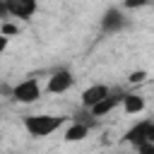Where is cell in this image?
Wrapping results in <instances>:
<instances>
[{"label":"cell","instance_id":"cell-1","mask_svg":"<svg viewBox=\"0 0 154 154\" xmlns=\"http://www.w3.org/2000/svg\"><path fill=\"white\" fill-rule=\"evenodd\" d=\"M65 123L63 116H48V113H41V116H26L24 118V130L31 135V137H48L53 135L60 125Z\"/></svg>","mask_w":154,"mask_h":154},{"label":"cell","instance_id":"cell-2","mask_svg":"<svg viewBox=\"0 0 154 154\" xmlns=\"http://www.w3.org/2000/svg\"><path fill=\"white\" fill-rule=\"evenodd\" d=\"M10 96H12L14 101H19V103H34V101H38V99H41V84H38V79H36V77L22 79L19 84H14V87H12Z\"/></svg>","mask_w":154,"mask_h":154},{"label":"cell","instance_id":"cell-3","mask_svg":"<svg viewBox=\"0 0 154 154\" xmlns=\"http://www.w3.org/2000/svg\"><path fill=\"white\" fill-rule=\"evenodd\" d=\"M125 24H128V19H125V14H123L120 7H108V10L103 12V17H101V29H103L106 34H116V31H120Z\"/></svg>","mask_w":154,"mask_h":154},{"label":"cell","instance_id":"cell-4","mask_svg":"<svg viewBox=\"0 0 154 154\" xmlns=\"http://www.w3.org/2000/svg\"><path fill=\"white\" fill-rule=\"evenodd\" d=\"M5 5L10 17H17V19H29L38 10V0H5Z\"/></svg>","mask_w":154,"mask_h":154},{"label":"cell","instance_id":"cell-5","mask_svg":"<svg viewBox=\"0 0 154 154\" xmlns=\"http://www.w3.org/2000/svg\"><path fill=\"white\" fill-rule=\"evenodd\" d=\"M72 82H75V77H72V72L70 70H55L51 77H48V91L51 94H63V91H67L70 87H72Z\"/></svg>","mask_w":154,"mask_h":154},{"label":"cell","instance_id":"cell-6","mask_svg":"<svg viewBox=\"0 0 154 154\" xmlns=\"http://www.w3.org/2000/svg\"><path fill=\"white\" fill-rule=\"evenodd\" d=\"M120 101H123V94H111V91H108V94H106L99 103H94L89 111H91V116H94V118H99V116L111 113L116 106H120Z\"/></svg>","mask_w":154,"mask_h":154},{"label":"cell","instance_id":"cell-7","mask_svg":"<svg viewBox=\"0 0 154 154\" xmlns=\"http://www.w3.org/2000/svg\"><path fill=\"white\" fill-rule=\"evenodd\" d=\"M108 91H111V89H108L106 84H91V87H87V89L82 91V106H84V108H91V106L99 103Z\"/></svg>","mask_w":154,"mask_h":154},{"label":"cell","instance_id":"cell-8","mask_svg":"<svg viewBox=\"0 0 154 154\" xmlns=\"http://www.w3.org/2000/svg\"><path fill=\"white\" fill-rule=\"evenodd\" d=\"M149 123L152 120H142V123H135L125 135H123V142H128V144H132V147H137L140 142H147V130H149Z\"/></svg>","mask_w":154,"mask_h":154},{"label":"cell","instance_id":"cell-9","mask_svg":"<svg viewBox=\"0 0 154 154\" xmlns=\"http://www.w3.org/2000/svg\"><path fill=\"white\" fill-rule=\"evenodd\" d=\"M123 111L128 116H137L140 111H144V99L140 94H123Z\"/></svg>","mask_w":154,"mask_h":154},{"label":"cell","instance_id":"cell-10","mask_svg":"<svg viewBox=\"0 0 154 154\" xmlns=\"http://www.w3.org/2000/svg\"><path fill=\"white\" fill-rule=\"evenodd\" d=\"M87 132H89V128H87L84 123H72V125L65 130V140H67V142H82V140L87 137Z\"/></svg>","mask_w":154,"mask_h":154},{"label":"cell","instance_id":"cell-11","mask_svg":"<svg viewBox=\"0 0 154 154\" xmlns=\"http://www.w3.org/2000/svg\"><path fill=\"white\" fill-rule=\"evenodd\" d=\"M0 31L10 38V36H14V34H19V26H14V24H10V22H0Z\"/></svg>","mask_w":154,"mask_h":154},{"label":"cell","instance_id":"cell-12","mask_svg":"<svg viewBox=\"0 0 154 154\" xmlns=\"http://www.w3.org/2000/svg\"><path fill=\"white\" fill-rule=\"evenodd\" d=\"M152 0H123V7L125 10H135V7H144V5H149Z\"/></svg>","mask_w":154,"mask_h":154},{"label":"cell","instance_id":"cell-13","mask_svg":"<svg viewBox=\"0 0 154 154\" xmlns=\"http://www.w3.org/2000/svg\"><path fill=\"white\" fill-rule=\"evenodd\" d=\"M132 84H140V82H144L147 79V72L144 70H135V72H130V77H128Z\"/></svg>","mask_w":154,"mask_h":154},{"label":"cell","instance_id":"cell-14","mask_svg":"<svg viewBox=\"0 0 154 154\" xmlns=\"http://www.w3.org/2000/svg\"><path fill=\"white\" fill-rule=\"evenodd\" d=\"M135 149L137 154H154V142H140Z\"/></svg>","mask_w":154,"mask_h":154},{"label":"cell","instance_id":"cell-15","mask_svg":"<svg viewBox=\"0 0 154 154\" xmlns=\"http://www.w3.org/2000/svg\"><path fill=\"white\" fill-rule=\"evenodd\" d=\"M5 17H10V12H7V5H5V0H0V19H5Z\"/></svg>","mask_w":154,"mask_h":154},{"label":"cell","instance_id":"cell-16","mask_svg":"<svg viewBox=\"0 0 154 154\" xmlns=\"http://www.w3.org/2000/svg\"><path fill=\"white\" fill-rule=\"evenodd\" d=\"M147 142H154V120L149 123V130H147Z\"/></svg>","mask_w":154,"mask_h":154},{"label":"cell","instance_id":"cell-17","mask_svg":"<svg viewBox=\"0 0 154 154\" xmlns=\"http://www.w3.org/2000/svg\"><path fill=\"white\" fill-rule=\"evenodd\" d=\"M5 48H7V36H5L2 31H0V53H2Z\"/></svg>","mask_w":154,"mask_h":154}]
</instances>
